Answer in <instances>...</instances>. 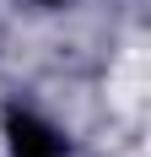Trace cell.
Masks as SVG:
<instances>
[{
  "instance_id": "1",
  "label": "cell",
  "mask_w": 151,
  "mask_h": 157,
  "mask_svg": "<svg viewBox=\"0 0 151 157\" xmlns=\"http://www.w3.org/2000/svg\"><path fill=\"white\" fill-rule=\"evenodd\" d=\"M6 146H11V157H65V136L32 109L6 114Z\"/></svg>"
}]
</instances>
